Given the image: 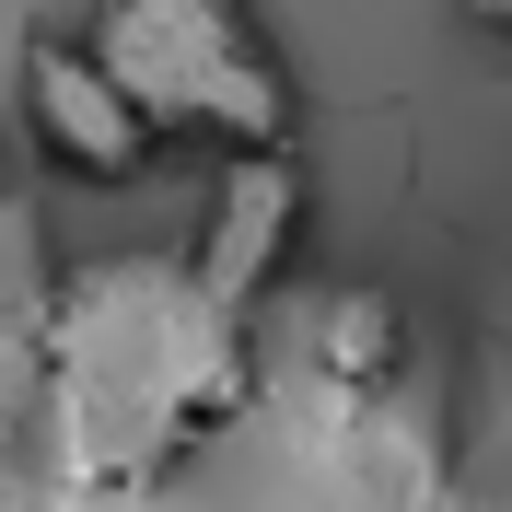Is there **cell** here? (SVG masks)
I'll return each mask as SVG.
<instances>
[{"instance_id":"obj_7","label":"cell","mask_w":512,"mask_h":512,"mask_svg":"<svg viewBox=\"0 0 512 512\" xmlns=\"http://www.w3.org/2000/svg\"><path fill=\"white\" fill-rule=\"evenodd\" d=\"M0 198H12V152H0Z\"/></svg>"},{"instance_id":"obj_6","label":"cell","mask_w":512,"mask_h":512,"mask_svg":"<svg viewBox=\"0 0 512 512\" xmlns=\"http://www.w3.org/2000/svg\"><path fill=\"white\" fill-rule=\"evenodd\" d=\"M466 24H489V35H512V0H466Z\"/></svg>"},{"instance_id":"obj_5","label":"cell","mask_w":512,"mask_h":512,"mask_svg":"<svg viewBox=\"0 0 512 512\" xmlns=\"http://www.w3.org/2000/svg\"><path fill=\"white\" fill-rule=\"evenodd\" d=\"M315 384H338V396H373V384H396V361H408V315L384 303L373 280H350V291H326L315 303Z\"/></svg>"},{"instance_id":"obj_3","label":"cell","mask_w":512,"mask_h":512,"mask_svg":"<svg viewBox=\"0 0 512 512\" xmlns=\"http://www.w3.org/2000/svg\"><path fill=\"white\" fill-rule=\"evenodd\" d=\"M291 222H303V175H291V152H245L222 163V187H210V210H198V245L175 280L210 303V315H245L256 291L280 280V256H291Z\"/></svg>"},{"instance_id":"obj_2","label":"cell","mask_w":512,"mask_h":512,"mask_svg":"<svg viewBox=\"0 0 512 512\" xmlns=\"http://www.w3.org/2000/svg\"><path fill=\"white\" fill-rule=\"evenodd\" d=\"M82 47L152 140H210L222 163L291 152V70L233 0H105Z\"/></svg>"},{"instance_id":"obj_1","label":"cell","mask_w":512,"mask_h":512,"mask_svg":"<svg viewBox=\"0 0 512 512\" xmlns=\"http://www.w3.org/2000/svg\"><path fill=\"white\" fill-rule=\"evenodd\" d=\"M245 326H222L187 280L94 268L59 303V443L70 478L128 489L163 478L187 443H210L245 408Z\"/></svg>"},{"instance_id":"obj_4","label":"cell","mask_w":512,"mask_h":512,"mask_svg":"<svg viewBox=\"0 0 512 512\" xmlns=\"http://www.w3.org/2000/svg\"><path fill=\"white\" fill-rule=\"evenodd\" d=\"M24 128H35L47 163L94 175V187H128L152 163V128L128 117V94L94 70V47H35L24 59Z\"/></svg>"}]
</instances>
